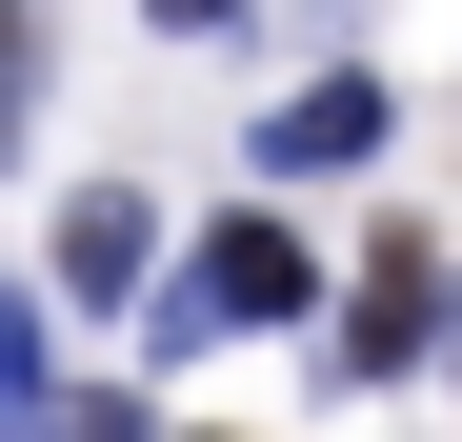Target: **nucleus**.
Here are the masks:
<instances>
[{
    "label": "nucleus",
    "instance_id": "20e7f679",
    "mask_svg": "<svg viewBox=\"0 0 462 442\" xmlns=\"http://www.w3.org/2000/svg\"><path fill=\"white\" fill-rule=\"evenodd\" d=\"M141 262H162V221H141L121 181H81V201H60V302H141Z\"/></svg>",
    "mask_w": 462,
    "mask_h": 442
},
{
    "label": "nucleus",
    "instance_id": "f257e3e1",
    "mask_svg": "<svg viewBox=\"0 0 462 442\" xmlns=\"http://www.w3.org/2000/svg\"><path fill=\"white\" fill-rule=\"evenodd\" d=\"M262 322H301V242L282 221H201L181 281L141 302V342H262Z\"/></svg>",
    "mask_w": 462,
    "mask_h": 442
},
{
    "label": "nucleus",
    "instance_id": "0eeeda50",
    "mask_svg": "<svg viewBox=\"0 0 462 442\" xmlns=\"http://www.w3.org/2000/svg\"><path fill=\"white\" fill-rule=\"evenodd\" d=\"M141 21H162V41H221V21H242V0H141Z\"/></svg>",
    "mask_w": 462,
    "mask_h": 442
},
{
    "label": "nucleus",
    "instance_id": "39448f33",
    "mask_svg": "<svg viewBox=\"0 0 462 442\" xmlns=\"http://www.w3.org/2000/svg\"><path fill=\"white\" fill-rule=\"evenodd\" d=\"M41 60H60V0H0V141H41Z\"/></svg>",
    "mask_w": 462,
    "mask_h": 442
},
{
    "label": "nucleus",
    "instance_id": "f03ea898",
    "mask_svg": "<svg viewBox=\"0 0 462 442\" xmlns=\"http://www.w3.org/2000/svg\"><path fill=\"white\" fill-rule=\"evenodd\" d=\"M422 342H442V262H422V242H382V262L342 281V382H402Z\"/></svg>",
    "mask_w": 462,
    "mask_h": 442
},
{
    "label": "nucleus",
    "instance_id": "7ed1b4c3",
    "mask_svg": "<svg viewBox=\"0 0 462 442\" xmlns=\"http://www.w3.org/2000/svg\"><path fill=\"white\" fill-rule=\"evenodd\" d=\"M382 141H402V101H382V81H301V101L262 121V161H282V181H342V161H382Z\"/></svg>",
    "mask_w": 462,
    "mask_h": 442
},
{
    "label": "nucleus",
    "instance_id": "423d86ee",
    "mask_svg": "<svg viewBox=\"0 0 462 442\" xmlns=\"http://www.w3.org/2000/svg\"><path fill=\"white\" fill-rule=\"evenodd\" d=\"M41 422V302H0V442Z\"/></svg>",
    "mask_w": 462,
    "mask_h": 442
},
{
    "label": "nucleus",
    "instance_id": "6e6552de",
    "mask_svg": "<svg viewBox=\"0 0 462 442\" xmlns=\"http://www.w3.org/2000/svg\"><path fill=\"white\" fill-rule=\"evenodd\" d=\"M60 442H141V402H60Z\"/></svg>",
    "mask_w": 462,
    "mask_h": 442
}]
</instances>
